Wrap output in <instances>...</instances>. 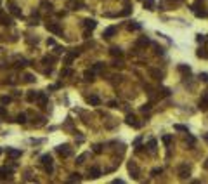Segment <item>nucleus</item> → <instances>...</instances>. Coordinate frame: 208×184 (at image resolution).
I'll list each match as a JSON object with an SVG mask.
<instances>
[{"mask_svg": "<svg viewBox=\"0 0 208 184\" xmlns=\"http://www.w3.org/2000/svg\"><path fill=\"white\" fill-rule=\"evenodd\" d=\"M40 162H42V165L45 167V170L50 174V172H52V158H50V155H43V156L40 158Z\"/></svg>", "mask_w": 208, "mask_h": 184, "instance_id": "nucleus-1", "label": "nucleus"}, {"mask_svg": "<svg viewBox=\"0 0 208 184\" xmlns=\"http://www.w3.org/2000/svg\"><path fill=\"white\" fill-rule=\"evenodd\" d=\"M50 33H54V35H62V28L57 24V23H47V26H45Z\"/></svg>", "mask_w": 208, "mask_h": 184, "instance_id": "nucleus-2", "label": "nucleus"}, {"mask_svg": "<svg viewBox=\"0 0 208 184\" xmlns=\"http://www.w3.org/2000/svg\"><path fill=\"white\" fill-rule=\"evenodd\" d=\"M200 110L201 111H208V90L203 92V96L200 99Z\"/></svg>", "mask_w": 208, "mask_h": 184, "instance_id": "nucleus-3", "label": "nucleus"}, {"mask_svg": "<svg viewBox=\"0 0 208 184\" xmlns=\"http://www.w3.org/2000/svg\"><path fill=\"white\" fill-rule=\"evenodd\" d=\"M56 151H57V153H59V155H61V156H64V158H66V156H69V155H71V148H69V146H68V144H64V146H59V148H57V150H56Z\"/></svg>", "mask_w": 208, "mask_h": 184, "instance_id": "nucleus-4", "label": "nucleus"}, {"mask_svg": "<svg viewBox=\"0 0 208 184\" xmlns=\"http://www.w3.org/2000/svg\"><path fill=\"white\" fill-rule=\"evenodd\" d=\"M128 170H130V174H132V177H134V179H139L141 172H139V169H137L135 162H130V163H128Z\"/></svg>", "mask_w": 208, "mask_h": 184, "instance_id": "nucleus-5", "label": "nucleus"}, {"mask_svg": "<svg viewBox=\"0 0 208 184\" xmlns=\"http://www.w3.org/2000/svg\"><path fill=\"white\" fill-rule=\"evenodd\" d=\"M76 56H78V50H71V52H68V54H66V57H64V64H66V66H69Z\"/></svg>", "mask_w": 208, "mask_h": 184, "instance_id": "nucleus-6", "label": "nucleus"}, {"mask_svg": "<svg viewBox=\"0 0 208 184\" xmlns=\"http://www.w3.org/2000/svg\"><path fill=\"white\" fill-rule=\"evenodd\" d=\"M116 31H118V28H116V26H109V28H106V30L102 31V37H104V38H111Z\"/></svg>", "mask_w": 208, "mask_h": 184, "instance_id": "nucleus-7", "label": "nucleus"}, {"mask_svg": "<svg viewBox=\"0 0 208 184\" xmlns=\"http://www.w3.org/2000/svg\"><path fill=\"white\" fill-rule=\"evenodd\" d=\"M149 43H151V40L148 37H141V38L135 40V47H148Z\"/></svg>", "mask_w": 208, "mask_h": 184, "instance_id": "nucleus-8", "label": "nucleus"}, {"mask_svg": "<svg viewBox=\"0 0 208 184\" xmlns=\"http://www.w3.org/2000/svg\"><path fill=\"white\" fill-rule=\"evenodd\" d=\"M127 123H128V125H132V127H135V129H139V127L142 125L141 122H137V118H135L134 115H127Z\"/></svg>", "mask_w": 208, "mask_h": 184, "instance_id": "nucleus-9", "label": "nucleus"}, {"mask_svg": "<svg viewBox=\"0 0 208 184\" xmlns=\"http://www.w3.org/2000/svg\"><path fill=\"white\" fill-rule=\"evenodd\" d=\"M189 174H191V172H189V167H187V165H181V167H179V176H181V179H187Z\"/></svg>", "mask_w": 208, "mask_h": 184, "instance_id": "nucleus-10", "label": "nucleus"}, {"mask_svg": "<svg viewBox=\"0 0 208 184\" xmlns=\"http://www.w3.org/2000/svg\"><path fill=\"white\" fill-rule=\"evenodd\" d=\"M109 54H111L113 57H123V50H122L120 47H111V49H109Z\"/></svg>", "mask_w": 208, "mask_h": 184, "instance_id": "nucleus-11", "label": "nucleus"}, {"mask_svg": "<svg viewBox=\"0 0 208 184\" xmlns=\"http://www.w3.org/2000/svg\"><path fill=\"white\" fill-rule=\"evenodd\" d=\"M101 176V170L97 169V167H92V169H89V177L90 179H97Z\"/></svg>", "mask_w": 208, "mask_h": 184, "instance_id": "nucleus-12", "label": "nucleus"}, {"mask_svg": "<svg viewBox=\"0 0 208 184\" xmlns=\"http://www.w3.org/2000/svg\"><path fill=\"white\" fill-rule=\"evenodd\" d=\"M83 26H85L87 30H90V31H92V30L97 26V23H95L94 19H85V21H83Z\"/></svg>", "mask_w": 208, "mask_h": 184, "instance_id": "nucleus-13", "label": "nucleus"}, {"mask_svg": "<svg viewBox=\"0 0 208 184\" xmlns=\"http://www.w3.org/2000/svg\"><path fill=\"white\" fill-rule=\"evenodd\" d=\"M7 156H9L10 160H16V158L21 156V151H19V150H9V151H7Z\"/></svg>", "mask_w": 208, "mask_h": 184, "instance_id": "nucleus-14", "label": "nucleus"}, {"mask_svg": "<svg viewBox=\"0 0 208 184\" xmlns=\"http://www.w3.org/2000/svg\"><path fill=\"white\" fill-rule=\"evenodd\" d=\"M10 174H12L10 169H7V167H2V169H0V179H7Z\"/></svg>", "mask_w": 208, "mask_h": 184, "instance_id": "nucleus-15", "label": "nucleus"}, {"mask_svg": "<svg viewBox=\"0 0 208 184\" xmlns=\"http://www.w3.org/2000/svg\"><path fill=\"white\" fill-rule=\"evenodd\" d=\"M142 3H144V9L154 10V0H142Z\"/></svg>", "mask_w": 208, "mask_h": 184, "instance_id": "nucleus-16", "label": "nucleus"}, {"mask_svg": "<svg viewBox=\"0 0 208 184\" xmlns=\"http://www.w3.org/2000/svg\"><path fill=\"white\" fill-rule=\"evenodd\" d=\"M149 73H151V76L156 78V80H161V78H163V73L158 71V70H149Z\"/></svg>", "mask_w": 208, "mask_h": 184, "instance_id": "nucleus-17", "label": "nucleus"}, {"mask_svg": "<svg viewBox=\"0 0 208 184\" xmlns=\"http://www.w3.org/2000/svg\"><path fill=\"white\" fill-rule=\"evenodd\" d=\"M83 76H85V80H89V82H94V80H95V78H94V76H95L94 70H92V71H89V70H87V71L83 73Z\"/></svg>", "mask_w": 208, "mask_h": 184, "instance_id": "nucleus-18", "label": "nucleus"}, {"mask_svg": "<svg viewBox=\"0 0 208 184\" xmlns=\"http://www.w3.org/2000/svg\"><path fill=\"white\" fill-rule=\"evenodd\" d=\"M127 30L128 31H137V30H141V24L139 23H130V24H127Z\"/></svg>", "mask_w": 208, "mask_h": 184, "instance_id": "nucleus-19", "label": "nucleus"}, {"mask_svg": "<svg viewBox=\"0 0 208 184\" xmlns=\"http://www.w3.org/2000/svg\"><path fill=\"white\" fill-rule=\"evenodd\" d=\"M89 103H90L92 106H99V104H101V99H99L97 96H90V97H89Z\"/></svg>", "mask_w": 208, "mask_h": 184, "instance_id": "nucleus-20", "label": "nucleus"}, {"mask_svg": "<svg viewBox=\"0 0 208 184\" xmlns=\"http://www.w3.org/2000/svg\"><path fill=\"white\" fill-rule=\"evenodd\" d=\"M38 94H40V92H35V90H31V92L28 94V101H30V103L36 101V99H38Z\"/></svg>", "mask_w": 208, "mask_h": 184, "instance_id": "nucleus-21", "label": "nucleus"}, {"mask_svg": "<svg viewBox=\"0 0 208 184\" xmlns=\"http://www.w3.org/2000/svg\"><path fill=\"white\" fill-rule=\"evenodd\" d=\"M148 148H149V151L154 155V153H156V139H151L149 144H148Z\"/></svg>", "mask_w": 208, "mask_h": 184, "instance_id": "nucleus-22", "label": "nucleus"}, {"mask_svg": "<svg viewBox=\"0 0 208 184\" xmlns=\"http://www.w3.org/2000/svg\"><path fill=\"white\" fill-rule=\"evenodd\" d=\"M179 71H181V73H186L187 76L191 75V68H189V66H184V64H181V66H179Z\"/></svg>", "mask_w": 208, "mask_h": 184, "instance_id": "nucleus-23", "label": "nucleus"}, {"mask_svg": "<svg viewBox=\"0 0 208 184\" xmlns=\"http://www.w3.org/2000/svg\"><path fill=\"white\" fill-rule=\"evenodd\" d=\"M198 57L208 59V49H200V50H198Z\"/></svg>", "mask_w": 208, "mask_h": 184, "instance_id": "nucleus-24", "label": "nucleus"}, {"mask_svg": "<svg viewBox=\"0 0 208 184\" xmlns=\"http://www.w3.org/2000/svg\"><path fill=\"white\" fill-rule=\"evenodd\" d=\"M10 10H12V14H14V16H17V17H21V10H19V9H17V7L14 5V3L10 5Z\"/></svg>", "mask_w": 208, "mask_h": 184, "instance_id": "nucleus-25", "label": "nucleus"}, {"mask_svg": "<svg viewBox=\"0 0 208 184\" xmlns=\"http://www.w3.org/2000/svg\"><path fill=\"white\" fill-rule=\"evenodd\" d=\"M54 61H56V59H54L52 56H45V57L42 59V63H43V64H47V63H54Z\"/></svg>", "mask_w": 208, "mask_h": 184, "instance_id": "nucleus-26", "label": "nucleus"}, {"mask_svg": "<svg viewBox=\"0 0 208 184\" xmlns=\"http://www.w3.org/2000/svg\"><path fill=\"white\" fill-rule=\"evenodd\" d=\"M80 179H82V177H80V174H71V177H69L68 181H71V183H75V181H76V183H78Z\"/></svg>", "mask_w": 208, "mask_h": 184, "instance_id": "nucleus-27", "label": "nucleus"}, {"mask_svg": "<svg viewBox=\"0 0 208 184\" xmlns=\"http://www.w3.org/2000/svg\"><path fill=\"white\" fill-rule=\"evenodd\" d=\"M101 70H104V64L102 63H95L94 64V71H101Z\"/></svg>", "mask_w": 208, "mask_h": 184, "instance_id": "nucleus-28", "label": "nucleus"}, {"mask_svg": "<svg viewBox=\"0 0 208 184\" xmlns=\"http://www.w3.org/2000/svg\"><path fill=\"white\" fill-rule=\"evenodd\" d=\"M24 82H30V83H31V82H35V76L30 75V73H26V75H24Z\"/></svg>", "mask_w": 208, "mask_h": 184, "instance_id": "nucleus-29", "label": "nucleus"}, {"mask_svg": "<svg viewBox=\"0 0 208 184\" xmlns=\"http://www.w3.org/2000/svg\"><path fill=\"white\" fill-rule=\"evenodd\" d=\"M175 130H181V132H186V134H189L187 127H184V125H175Z\"/></svg>", "mask_w": 208, "mask_h": 184, "instance_id": "nucleus-30", "label": "nucleus"}, {"mask_svg": "<svg viewBox=\"0 0 208 184\" xmlns=\"http://www.w3.org/2000/svg\"><path fill=\"white\" fill-rule=\"evenodd\" d=\"M172 141H174V137H172V136H163V143H165L167 146H168Z\"/></svg>", "mask_w": 208, "mask_h": 184, "instance_id": "nucleus-31", "label": "nucleus"}, {"mask_svg": "<svg viewBox=\"0 0 208 184\" xmlns=\"http://www.w3.org/2000/svg\"><path fill=\"white\" fill-rule=\"evenodd\" d=\"M17 122H19V123H24V122H26V115H24V113L17 115Z\"/></svg>", "mask_w": 208, "mask_h": 184, "instance_id": "nucleus-32", "label": "nucleus"}, {"mask_svg": "<svg viewBox=\"0 0 208 184\" xmlns=\"http://www.w3.org/2000/svg\"><path fill=\"white\" fill-rule=\"evenodd\" d=\"M87 156H89V153H83V155H80V156H78V160H76V163H83V160H85Z\"/></svg>", "mask_w": 208, "mask_h": 184, "instance_id": "nucleus-33", "label": "nucleus"}, {"mask_svg": "<svg viewBox=\"0 0 208 184\" xmlns=\"http://www.w3.org/2000/svg\"><path fill=\"white\" fill-rule=\"evenodd\" d=\"M161 172H163V169L158 167V169H153V170H151V176H158V174H161Z\"/></svg>", "mask_w": 208, "mask_h": 184, "instance_id": "nucleus-34", "label": "nucleus"}, {"mask_svg": "<svg viewBox=\"0 0 208 184\" xmlns=\"http://www.w3.org/2000/svg\"><path fill=\"white\" fill-rule=\"evenodd\" d=\"M154 54H156V56H161V54H163V49L158 47V45H154Z\"/></svg>", "mask_w": 208, "mask_h": 184, "instance_id": "nucleus-35", "label": "nucleus"}, {"mask_svg": "<svg viewBox=\"0 0 208 184\" xmlns=\"http://www.w3.org/2000/svg\"><path fill=\"white\" fill-rule=\"evenodd\" d=\"M151 110V103H148V104H142L141 106V111H149Z\"/></svg>", "mask_w": 208, "mask_h": 184, "instance_id": "nucleus-36", "label": "nucleus"}, {"mask_svg": "<svg viewBox=\"0 0 208 184\" xmlns=\"http://www.w3.org/2000/svg\"><path fill=\"white\" fill-rule=\"evenodd\" d=\"M0 103H10V97L9 96H0Z\"/></svg>", "mask_w": 208, "mask_h": 184, "instance_id": "nucleus-37", "label": "nucleus"}, {"mask_svg": "<svg viewBox=\"0 0 208 184\" xmlns=\"http://www.w3.org/2000/svg\"><path fill=\"white\" fill-rule=\"evenodd\" d=\"M94 151H95V153H102V144H95V146H94Z\"/></svg>", "mask_w": 208, "mask_h": 184, "instance_id": "nucleus-38", "label": "nucleus"}, {"mask_svg": "<svg viewBox=\"0 0 208 184\" xmlns=\"http://www.w3.org/2000/svg\"><path fill=\"white\" fill-rule=\"evenodd\" d=\"M200 78H201L203 82H208V73H200Z\"/></svg>", "mask_w": 208, "mask_h": 184, "instance_id": "nucleus-39", "label": "nucleus"}, {"mask_svg": "<svg viewBox=\"0 0 208 184\" xmlns=\"http://www.w3.org/2000/svg\"><path fill=\"white\" fill-rule=\"evenodd\" d=\"M42 7H45L47 10H52V3H47V2H43V3H42Z\"/></svg>", "mask_w": 208, "mask_h": 184, "instance_id": "nucleus-40", "label": "nucleus"}, {"mask_svg": "<svg viewBox=\"0 0 208 184\" xmlns=\"http://www.w3.org/2000/svg\"><path fill=\"white\" fill-rule=\"evenodd\" d=\"M113 66H115V68H122V66H123V63H122V61H115V63H113Z\"/></svg>", "mask_w": 208, "mask_h": 184, "instance_id": "nucleus-41", "label": "nucleus"}, {"mask_svg": "<svg viewBox=\"0 0 208 184\" xmlns=\"http://www.w3.org/2000/svg\"><path fill=\"white\" fill-rule=\"evenodd\" d=\"M73 71L71 70H64V71H61V76H66V75H71Z\"/></svg>", "mask_w": 208, "mask_h": 184, "instance_id": "nucleus-42", "label": "nucleus"}, {"mask_svg": "<svg viewBox=\"0 0 208 184\" xmlns=\"http://www.w3.org/2000/svg\"><path fill=\"white\" fill-rule=\"evenodd\" d=\"M196 40H198V42H200V43H201V42H205V40H207V38H205V37H203V35H198V37H196Z\"/></svg>", "mask_w": 208, "mask_h": 184, "instance_id": "nucleus-43", "label": "nucleus"}, {"mask_svg": "<svg viewBox=\"0 0 208 184\" xmlns=\"http://www.w3.org/2000/svg\"><path fill=\"white\" fill-rule=\"evenodd\" d=\"M0 115H5V110H3L2 106H0Z\"/></svg>", "mask_w": 208, "mask_h": 184, "instance_id": "nucleus-44", "label": "nucleus"}, {"mask_svg": "<svg viewBox=\"0 0 208 184\" xmlns=\"http://www.w3.org/2000/svg\"><path fill=\"white\" fill-rule=\"evenodd\" d=\"M203 139H205V141L208 143V134H203Z\"/></svg>", "mask_w": 208, "mask_h": 184, "instance_id": "nucleus-45", "label": "nucleus"}, {"mask_svg": "<svg viewBox=\"0 0 208 184\" xmlns=\"http://www.w3.org/2000/svg\"><path fill=\"white\" fill-rule=\"evenodd\" d=\"M205 169H208V160L205 162Z\"/></svg>", "mask_w": 208, "mask_h": 184, "instance_id": "nucleus-46", "label": "nucleus"}, {"mask_svg": "<svg viewBox=\"0 0 208 184\" xmlns=\"http://www.w3.org/2000/svg\"><path fill=\"white\" fill-rule=\"evenodd\" d=\"M207 40H208V38H207Z\"/></svg>", "mask_w": 208, "mask_h": 184, "instance_id": "nucleus-47", "label": "nucleus"}]
</instances>
